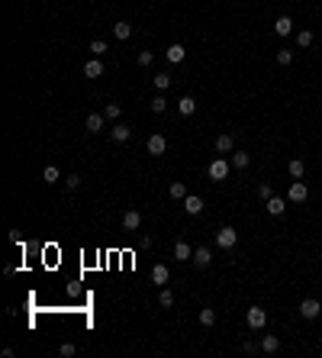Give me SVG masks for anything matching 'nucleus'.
Returning a JSON list of instances; mask_svg holds the SVG:
<instances>
[{"instance_id": "nucleus-1", "label": "nucleus", "mask_w": 322, "mask_h": 358, "mask_svg": "<svg viewBox=\"0 0 322 358\" xmlns=\"http://www.w3.org/2000/svg\"><path fill=\"white\" fill-rule=\"evenodd\" d=\"M235 242H238V233L232 229V226H223V229L216 233V245H219V249H232Z\"/></svg>"}, {"instance_id": "nucleus-2", "label": "nucleus", "mask_w": 322, "mask_h": 358, "mask_svg": "<svg viewBox=\"0 0 322 358\" xmlns=\"http://www.w3.org/2000/svg\"><path fill=\"white\" fill-rule=\"evenodd\" d=\"M245 323L252 329H264V326H268V313L261 310V307H252V310L245 313Z\"/></svg>"}, {"instance_id": "nucleus-3", "label": "nucleus", "mask_w": 322, "mask_h": 358, "mask_svg": "<svg viewBox=\"0 0 322 358\" xmlns=\"http://www.w3.org/2000/svg\"><path fill=\"white\" fill-rule=\"evenodd\" d=\"M319 313H322V304H319V300H313V297H306V300L299 304V316H303V319H316Z\"/></svg>"}, {"instance_id": "nucleus-4", "label": "nucleus", "mask_w": 322, "mask_h": 358, "mask_svg": "<svg viewBox=\"0 0 322 358\" xmlns=\"http://www.w3.org/2000/svg\"><path fill=\"white\" fill-rule=\"evenodd\" d=\"M209 178H213V181H226V178H229V162H226V158L209 162Z\"/></svg>"}, {"instance_id": "nucleus-5", "label": "nucleus", "mask_w": 322, "mask_h": 358, "mask_svg": "<svg viewBox=\"0 0 322 358\" xmlns=\"http://www.w3.org/2000/svg\"><path fill=\"white\" fill-rule=\"evenodd\" d=\"M306 197H309L306 184H303V181H293V184H290V191H287V200H293V203H303Z\"/></svg>"}, {"instance_id": "nucleus-6", "label": "nucleus", "mask_w": 322, "mask_h": 358, "mask_svg": "<svg viewBox=\"0 0 322 358\" xmlns=\"http://www.w3.org/2000/svg\"><path fill=\"white\" fill-rule=\"evenodd\" d=\"M190 262H193L197 268H207L209 262H213V252H209L207 245H200V249H193V258H190Z\"/></svg>"}, {"instance_id": "nucleus-7", "label": "nucleus", "mask_w": 322, "mask_h": 358, "mask_svg": "<svg viewBox=\"0 0 322 358\" xmlns=\"http://www.w3.org/2000/svg\"><path fill=\"white\" fill-rule=\"evenodd\" d=\"M168 281H171V271H168V265H155V268H152V284L164 287Z\"/></svg>"}, {"instance_id": "nucleus-8", "label": "nucleus", "mask_w": 322, "mask_h": 358, "mask_svg": "<svg viewBox=\"0 0 322 358\" xmlns=\"http://www.w3.org/2000/svg\"><path fill=\"white\" fill-rule=\"evenodd\" d=\"M184 210L190 213V216H200V213H203V200H200L197 194H187L184 197Z\"/></svg>"}, {"instance_id": "nucleus-9", "label": "nucleus", "mask_w": 322, "mask_h": 358, "mask_svg": "<svg viewBox=\"0 0 322 358\" xmlns=\"http://www.w3.org/2000/svg\"><path fill=\"white\" fill-rule=\"evenodd\" d=\"M264 210H268L271 216H280V213L287 210V200L284 197H271V200H264Z\"/></svg>"}, {"instance_id": "nucleus-10", "label": "nucleus", "mask_w": 322, "mask_h": 358, "mask_svg": "<svg viewBox=\"0 0 322 358\" xmlns=\"http://www.w3.org/2000/svg\"><path fill=\"white\" fill-rule=\"evenodd\" d=\"M123 226L129 229V233H136L138 226H142V213H138V210H126L123 213Z\"/></svg>"}, {"instance_id": "nucleus-11", "label": "nucleus", "mask_w": 322, "mask_h": 358, "mask_svg": "<svg viewBox=\"0 0 322 358\" xmlns=\"http://www.w3.org/2000/svg\"><path fill=\"white\" fill-rule=\"evenodd\" d=\"M216 152H219V155H229V152H235V139H232L229 133L219 136V139H216Z\"/></svg>"}, {"instance_id": "nucleus-12", "label": "nucleus", "mask_w": 322, "mask_h": 358, "mask_svg": "<svg viewBox=\"0 0 322 358\" xmlns=\"http://www.w3.org/2000/svg\"><path fill=\"white\" fill-rule=\"evenodd\" d=\"M164 58H168L171 65H177V62H184V58H187V48H184V46H177V42H174V46H171L168 52H164Z\"/></svg>"}, {"instance_id": "nucleus-13", "label": "nucleus", "mask_w": 322, "mask_h": 358, "mask_svg": "<svg viewBox=\"0 0 322 358\" xmlns=\"http://www.w3.org/2000/svg\"><path fill=\"white\" fill-rule=\"evenodd\" d=\"M84 78H103V62L100 58H91L84 65Z\"/></svg>"}, {"instance_id": "nucleus-14", "label": "nucleus", "mask_w": 322, "mask_h": 358, "mask_svg": "<svg viewBox=\"0 0 322 358\" xmlns=\"http://www.w3.org/2000/svg\"><path fill=\"white\" fill-rule=\"evenodd\" d=\"M164 148H168L164 136H148V152H152V155H164Z\"/></svg>"}, {"instance_id": "nucleus-15", "label": "nucleus", "mask_w": 322, "mask_h": 358, "mask_svg": "<svg viewBox=\"0 0 322 358\" xmlns=\"http://www.w3.org/2000/svg\"><path fill=\"white\" fill-rule=\"evenodd\" d=\"M103 113H91V117L84 119V126H87V133H100V129H103Z\"/></svg>"}, {"instance_id": "nucleus-16", "label": "nucleus", "mask_w": 322, "mask_h": 358, "mask_svg": "<svg viewBox=\"0 0 322 358\" xmlns=\"http://www.w3.org/2000/svg\"><path fill=\"white\" fill-rule=\"evenodd\" d=\"M274 29H277V36H290V32H293V20H290V16H277Z\"/></svg>"}, {"instance_id": "nucleus-17", "label": "nucleus", "mask_w": 322, "mask_h": 358, "mask_svg": "<svg viewBox=\"0 0 322 358\" xmlns=\"http://www.w3.org/2000/svg\"><path fill=\"white\" fill-rule=\"evenodd\" d=\"M174 258H177V262H190V258H193V249L187 245V242H177V245H174Z\"/></svg>"}, {"instance_id": "nucleus-18", "label": "nucleus", "mask_w": 322, "mask_h": 358, "mask_svg": "<svg viewBox=\"0 0 322 358\" xmlns=\"http://www.w3.org/2000/svg\"><path fill=\"white\" fill-rule=\"evenodd\" d=\"M113 36H116L119 42H123V39H129V36H132V26L126 23V20H119V23L113 26Z\"/></svg>"}, {"instance_id": "nucleus-19", "label": "nucleus", "mask_w": 322, "mask_h": 358, "mask_svg": "<svg viewBox=\"0 0 322 358\" xmlns=\"http://www.w3.org/2000/svg\"><path fill=\"white\" fill-rule=\"evenodd\" d=\"M261 349L268 352V355H274V352L280 349V339H277V335H264V339H261Z\"/></svg>"}, {"instance_id": "nucleus-20", "label": "nucleus", "mask_w": 322, "mask_h": 358, "mask_svg": "<svg viewBox=\"0 0 322 358\" xmlns=\"http://www.w3.org/2000/svg\"><path fill=\"white\" fill-rule=\"evenodd\" d=\"M110 136H113L116 142H126V139L132 136V129H129V126H123V123H119V126H113V129H110Z\"/></svg>"}, {"instance_id": "nucleus-21", "label": "nucleus", "mask_w": 322, "mask_h": 358, "mask_svg": "<svg viewBox=\"0 0 322 358\" xmlns=\"http://www.w3.org/2000/svg\"><path fill=\"white\" fill-rule=\"evenodd\" d=\"M177 110H181L184 117H190L193 110H197V100H193V97H181V100H177Z\"/></svg>"}, {"instance_id": "nucleus-22", "label": "nucleus", "mask_w": 322, "mask_h": 358, "mask_svg": "<svg viewBox=\"0 0 322 358\" xmlns=\"http://www.w3.org/2000/svg\"><path fill=\"white\" fill-rule=\"evenodd\" d=\"M313 42H316V36H313L309 29H299V32H297V46H299V48H309Z\"/></svg>"}, {"instance_id": "nucleus-23", "label": "nucleus", "mask_w": 322, "mask_h": 358, "mask_svg": "<svg viewBox=\"0 0 322 358\" xmlns=\"http://www.w3.org/2000/svg\"><path fill=\"white\" fill-rule=\"evenodd\" d=\"M168 194L174 197V200H184V197H187V187H184V181H174V184L168 187Z\"/></svg>"}, {"instance_id": "nucleus-24", "label": "nucleus", "mask_w": 322, "mask_h": 358, "mask_svg": "<svg viewBox=\"0 0 322 358\" xmlns=\"http://www.w3.org/2000/svg\"><path fill=\"white\" fill-rule=\"evenodd\" d=\"M248 162H252V155H248V152H242V148H238V152H232V165H235V168H248Z\"/></svg>"}, {"instance_id": "nucleus-25", "label": "nucleus", "mask_w": 322, "mask_h": 358, "mask_svg": "<svg viewBox=\"0 0 322 358\" xmlns=\"http://www.w3.org/2000/svg\"><path fill=\"white\" fill-rule=\"evenodd\" d=\"M216 323V310H209V307H203V310H200V326H213Z\"/></svg>"}, {"instance_id": "nucleus-26", "label": "nucleus", "mask_w": 322, "mask_h": 358, "mask_svg": "<svg viewBox=\"0 0 322 358\" xmlns=\"http://www.w3.org/2000/svg\"><path fill=\"white\" fill-rule=\"evenodd\" d=\"M158 304L164 307V310H171V307H174V294H171L168 287H161V294H158Z\"/></svg>"}, {"instance_id": "nucleus-27", "label": "nucleus", "mask_w": 322, "mask_h": 358, "mask_svg": "<svg viewBox=\"0 0 322 358\" xmlns=\"http://www.w3.org/2000/svg\"><path fill=\"white\" fill-rule=\"evenodd\" d=\"M287 171H290V178H303V158H293L287 165Z\"/></svg>"}, {"instance_id": "nucleus-28", "label": "nucleus", "mask_w": 322, "mask_h": 358, "mask_svg": "<svg viewBox=\"0 0 322 358\" xmlns=\"http://www.w3.org/2000/svg\"><path fill=\"white\" fill-rule=\"evenodd\" d=\"M119 113H123L119 103H107V107H103V117H107V119H119Z\"/></svg>"}, {"instance_id": "nucleus-29", "label": "nucleus", "mask_w": 322, "mask_h": 358, "mask_svg": "<svg viewBox=\"0 0 322 358\" xmlns=\"http://www.w3.org/2000/svg\"><path fill=\"white\" fill-rule=\"evenodd\" d=\"M42 178H46V184H55V181L62 178V171H58V168H55V165H48L46 171H42Z\"/></svg>"}, {"instance_id": "nucleus-30", "label": "nucleus", "mask_w": 322, "mask_h": 358, "mask_svg": "<svg viewBox=\"0 0 322 358\" xmlns=\"http://www.w3.org/2000/svg\"><path fill=\"white\" fill-rule=\"evenodd\" d=\"M155 87H158V91H168V87H171V74H164V71L155 74Z\"/></svg>"}, {"instance_id": "nucleus-31", "label": "nucleus", "mask_w": 322, "mask_h": 358, "mask_svg": "<svg viewBox=\"0 0 322 358\" xmlns=\"http://www.w3.org/2000/svg\"><path fill=\"white\" fill-rule=\"evenodd\" d=\"M152 110H155V113H164V110H168V100H164V94L152 97Z\"/></svg>"}, {"instance_id": "nucleus-32", "label": "nucleus", "mask_w": 322, "mask_h": 358, "mask_svg": "<svg viewBox=\"0 0 322 358\" xmlns=\"http://www.w3.org/2000/svg\"><path fill=\"white\" fill-rule=\"evenodd\" d=\"M293 62V52L290 48H280V52H277V65H290Z\"/></svg>"}, {"instance_id": "nucleus-33", "label": "nucleus", "mask_w": 322, "mask_h": 358, "mask_svg": "<svg viewBox=\"0 0 322 358\" xmlns=\"http://www.w3.org/2000/svg\"><path fill=\"white\" fill-rule=\"evenodd\" d=\"M91 52H93V55H97V58H100V55L107 52V42H103V39H93V42H91Z\"/></svg>"}, {"instance_id": "nucleus-34", "label": "nucleus", "mask_w": 322, "mask_h": 358, "mask_svg": "<svg viewBox=\"0 0 322 358\" xmlns=\"http://www.w3.org/2000/svg\"><path fill=\"white\" fill-rule=\"evenodd\" d=\"M258 197H261V200H271V197H274L271 184H258Z\"/></svg>"}, {"instance_id": "nucleus-35", "label": "nucleus", "mask_w": 322, "mask_h": 358, "mask_svg": "<svg viewBox=\"0 0 322 358\" xmlns=\"http://www.w3.org/2000/svg\"><path fill=\"white\" fill-rule=\"evenodd\" d=\"M65 187H68V191L81 187V174H68V178H65Z\"/></svg>"}, {"instance_id": "nucleus-36", "label": "nucleus", "mask_w": 322, "mask_h": 358, "mask_svg": "<svg viewBox=\"0 0 322 358\" xmlns=\"http://www.w3.org/2000/svg\"><path fill=\"white\" fill-rule=\"evenodd\" d=\"M74 352H77V349H74V345H71V342H65V345H62V349H58V355H65V358H71V355H74Z\"/></svg>"}, {"instance_id": "nucleus-37", "label": "nucleus", "mask_w": 322, "mask_h": 358, "mask_svg": "<svg viewBox=\"0 0 322 358\" xmlns=\"http://www.w3.org/2000/svg\"><path fill=\"white\" fill-rule=\"evenodd\" d=\"M152 62H155L152 52H138V65H152Z\"/></svg>"}]
</instances>
